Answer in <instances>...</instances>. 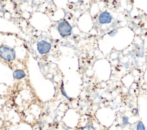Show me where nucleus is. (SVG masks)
<instances>
[{
    "label": "nucleus",
    "instance_id": "nucleus-6",
    "mask_svg": "<svg viewBox=\"0 0 147 130\" xmlns=\"http://www.w3.org/2000/svg\"><path fill=\"white\" fill-rule=\"evenodd\" d=\"M136 129L137 130H146L145 129V127L143 123L141 121H140L138 123V124L137 125Z\"/></svg>",
    "mask_w": 147,
    "mask_h": 130
},
{
    "label": "nucleus",
    "instance_id": "nucleus-1",
    "mask_svg": "<svg viewBox=\"0 0 147 130\" xmlns=\"http://www.w3.org/2000/svg\"><path fill=\"white\" fill-rule=\"evenodd\" d=\"M0 56L3 59L7 61H12L16 58L14 50L6 45L0 46Z\"/></svg>",
    "mask_w": 147,
    "mask_h": 130
},
{
    "label": "nucleus",
    "instance_id": "nucleus-9",
    "mask_svg": "<svg viewBox=\"0 0 147 130\" xmlns=\"http://www.w3.org/2000/svg\"><path fill=\"white\" fill-rule=\"evenodd\" d=\"M128 119H129L128 117H127L126 116H124L123 117V118H122V122H123V125H127L128 124V123H129Z\"/></svg>",
    "mask_w": 147,
    "mask_h": 130
},
{
    "label": "nucleus",
    "instance_id": "nucleus-7",
    "mask_svg": "<svg viewBox=\"0 0 147 130\" xmlns=\"http://www.w3.org/2000/svg\"><path fill=\"white\" fill-rule=\"evenodd\" d=\"M80 130H96V129L92 125H87V126L83 127Z\"/></svg>",
    "mask_w": 147,
    "mask_h": 130
},
{
    "label": "nucleus",
    "instance_id": "nucleus-5",
    "mask_svg": "<svg viewBox=\"0 0 147 130\" xmlns=\"http://www.w3.org/2000/svg\"><path fill=\"white\" fill-rule=\"evenodd\" d=\"M13 77L16 79H21L26 76V74H25V72L24 70H20V69L16 70L13 72Z\"/></svg>",
    "mask_w": 147,
    "mask_h": 130
},
{
    "label": "nucleus",
    "instance_id": "nucleus-10",
    "mask_svg": "<svg viewBox=\"0 0 147 130\" xmlns=\"http://www.w3.org/2000/svg\"><path fill=\"white\" fill-rule=\"evenodd\" d=\"M117 33V30L116 29H114V30H113L111 31V32L110 33V35L111 36H114V35L116 34Z\"/></svg>",
    "mask_w": 147,
    "mask_h": 130
},
{
    "label": "nucleus",
    "instance_id": "nucleus-3",
    "mask_svg": "<svg viewBox=\"0 0 147 130\" xmlns=\"http://www.w3.org/2000/svg\"><path fill=\"white\" fill-rule=\"evenodd\" d=\"M51 48V44L44 40H42L37 43V50L40 54L48 53Z\"/></svg>",
    "mask_w": 147,
    "mask_h": 130
},
{
    "label": "nucleus",
    "instance_id": "nucleus-4",
    "mask_svg": "<svg viewBox=\"0 0 147 130\" xmlns=\"http://www.w3.org/2000/svg\"><path fill=\"white\" fill-rule=\"evenodd\" d=\"M111 15L107 11H104L102 13L99 17V21L102 24L109 23L111 22Z\"/></svg>",
    "mask_w": 147,
    "mask_h": 130
},
{
    "label": "nucleus",
    "instance_id": "nucleus-8",
    "mask_svg": "<svg viewBox=\"0 0 147 130\" xmlns=\"http://www.w3.org/2000/svg\"><path fill=\"white\" fill-rule=\"evenodd\" d=\"M63 83L61 84V93H62V94H63L66 98H67L68 99H69V100H71V99L67 96V94H66V93H65V90H64V88H63Z\"/></svg>",
    "mask_w": 147,
    "mask_h": 130
},
{
    "label": "nucleus",
    "instance_id": "nucleus-2",
    "mask_svg": "<svg viewBox=\"0 0 147 130\" xmlns=\"http://www.w3.org/2000/svg\"><path fill=\"white\" fill-rule=\"evenodd\" d=\"M57 29L60 35L63 37L69 36L72 32L71 26L68 22L65 21L59 23Z\"/></svg>",
    "mask_w": 147,
    "mask_h": 130
}]
</instances>
